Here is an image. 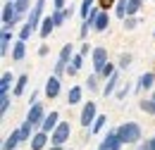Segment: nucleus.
Masks as SVG:
<instances>
[{
	"mask_svg": "<svg viewBox=\"0 0 155 150\" xmlns=\"http://www.w3.org/2000/svg\"><path fill=\"white\" fill-rule=\"evenodd\" d=\"M21 15L19 10H17V2L15 0H5V5H2V29H15L17 24L21 21Z\"/></svg>",
	"mask_w": 155,
	"mask_h": 150,
	"instance_id": "nucleus-1",
	"label": "nucleus"
},
{
	"mask_svg": "<svg viewBox=\"0 0 155 150\" xmlns=\"http://www.w3.org/2000/svg\"><path fill=\"white\" fill-rule=\"evenodd\" d=\"M117 133L122 138V143H138L141 141V126L136 122H124L122 126H117Z\"/></svg>",
	"mask_w": 155,
	"mask_h": 150,
	"instance_id": "nucleus-2",
	"label": "nucleus"
},
{
	"mask_svg": "<svg viewBox=\"0 0 155 150\" xmlns=\"http://www.w3.org/2000/svg\"><path fill=\"white\" fill-rule=\"evenodd\" d=\"M72 57H74V45H72V43H64V45H62V50H60L58 64H55V76L67 74V67L72 64Z\"/></svg>",
	"mask_w": 155,
	"mask_h": 150,
	"instance_id": "nucleus-3",
	"label": "nucleus"
},
{
	"mask_svg": "<svg viewBox=\"0 0 155 150\" xmlns=\"http://www.w3.org/2000/svg\"><path fill=\"white\" fill-rule=\"evenodd\" d=\"M69 136H72V126L67 122H60L53 129V133H50V141H53V145H64L69 141Z\"/></svg>",
	"mask_w": 155,
	"mask_h": 150,
	"instance_id": "nucleus-4",
	"label": "nucleus"
},
{
	"mask_svg": "<svg viewBox=\"0 0 155 150\" xmlns=\"http://www.w3.org/2000/svg\"><path fill=\"white\" fill-rule=\"evenodd\" d=\"M122 145H124V143H122V138H119L117 129H110V131L103 136V141H100V148H98V150H119Z\"/></svg>",
	"mask_w": 155,
	"mask_h": 150,
	"instance_id": "nucleus-5",
	"label": "nucleus"
},
{
	"mask_svg": "<svg viewBox=\"0 0 155 150\" xmlns=\"http://www.w3.org/2000/svg\"><path fill=\"white\" fill-rule=\"evenodd\" d=\"M96 117H98V112H96V103H91V100H88V103L84 105V110H81V126H84V129L93 126Z\"/></svg>",
	"mask_w": 155,
	"mask_h": 150,
	"instance_id": "nucleus-6",
	"label": "nucleus"
},
{
	"mask_svg": "<svg viewBox=\"0 0 155 150\" xmlns=\"http://www.w3.org/2000/svg\"><path fill=\"white\" fill-rule=\"evenodd\" d=\"M91 60H93V72H98V74H100V69L107 64V48H103V45L93 48V53H91Z\"/></svg>",
	"mask_w": 155,
	"mask_h": 150,
	"instance_id": "nucleus-7",
	"label": "nucleus"
},
{
	"mask_svg": "<svg viewBox=\"0 0 155 150\" xmlns=\"http://www.w3.org/2000/svg\"><path fill=\"white\" fill-rule=\"evenodd\" d=\"M26 119H29L34 126H41V124H43V119H45V110H43V105H41V103H34V105L29 107Z\"/></svg>",
	"mask_w": 155,
	"mask_h": 150,
	"instance_id": "nucleus-8",
	"label": "nucleus"
},
{
	"mask_svg": "<svg viewBox=\"0 0 155 150\" xmlns=\"http://www.w3.org/2000/svg\"><path fill=\"white\" fill-rule=\"evenodd\" d=\"M43 10H45V0H36L34 10L29 12V24H31L34 29H38V24L43 21Z\"/></svg>",
	"mask_w": 155,
	"mask_h": 150,
	"instance_id": "nucleus-9",
	"label": "nucleus"
},
{
	"mask_svg": "<svg viewBox=\"0 0 155 150\" xmlns=\"http://www.w3.org/2000/svg\"><path fill=\"white\" fill-rule=\"evenodd\" d=\"M45 95H48V100H53V98L60 95V76H50L45 81Z\"/></svg>",
	"mask_w": 155,
	"mask_h": 150,
	"instance_id": "nucleus-10",
	"label": "nucleus"
},
{
	"mask_svg": "<svg viewBox=\"0 0 155 150\" xmlns=\"http://www.w3.org/2000/svg\"><path fill=\"white\" fill-rule=\"evenodd\" d=\"M48 136H50V133L43 131V129L36 131L34 136H31V150H43V148H45V143H48Z\"/></svg>",
	"mask_w": 155,
	"mask_h": 150,
	"instance_id": "nucleus-11",
	"label": "nucleus"
},
{
	"mask_svg": "<svg viewBox=\"0 0 155 150\" xmlns=\"http://www.w3.org/2000/svg\"><path fill=\"white\" fill-rule=\"evenodd\" d=\"M60 124V114L58 112H50V114H45V119H43V124H41V129L43 131H48V133H53V129Z\"/></svg>",
	"mask_w": 155,
	"mask_h": 150,
	"instance_id": "nucleus-12",
	"label": "nucleus"
},
{
	"mask_svg": "<svg viewBox=\"0 0 155 150\" xmlns=\"http://www.w3.org/2000/svg\"><path fill=\"white\" fill-rule=\"evenodd\" d=\"M21 143V133H19V129H15V131L10 133L7 138H5V143H2V150H15L17 145Z\"/></svg>",
	"mask_w": 155,
	"mask_h": 150,
	"instance_id": "nucleus-13",
	"label": "nucleus"
},
{
	"mask_svg": "<svg viewBox=\"0 0 155 150\" xmlns=\"http://www.w3.org/2000/svg\"><path fill=\"white\" fill-rule=\"evenodd\" d=\"M24 55H26V41L17 38V41H15V45H12V60H15V62H19V60H24Z\"/></svg>",
	"mask_w": 155,
	"mask_h": 150,
	"instance_id": "nucleus-14",
	"label": "nucleus"
},
{
	"mask_svg": "<svg viewBox=\"0 0 155 150\" xmlns=\"http://www.w3.org/2000/svg\"><path fill=\"white\" fill-rule=\"evenodd\" d=\"M81 95H84V88H81V86H72L69 93H67V105H69V107H72V105H79V103H81Z\"/></svg>",
	"mask_w": 155,
	"mask_h": 150,
	"instance_id": "nucleus-15",
	"label": "nucleus"
},
{
	"mask_svg": "<svg viewBox=\"0 0 155 150\" xmlns=\"http://www.w3.org/2000/svg\"><path fill=\"white\" fill-rule=\"evenodd\" d=\"M10 45H15V43H12V31H10V29H2V38H0V55H7Z\"/></svg>",
	"mask_w": 155,
	"mask_h": 150,
	"instance_id": "nucleus-16",
	"label": "nucleus"
},
{
	"mask_svg": "<svg viewBox=\"0 0 155 150\" xmlns=\"http://www.w3.org/2000/svg\"><path fill=\"white\" fill-rule=\"evenodd\" d=\"M84 57H86V55H81V53H74V57H72V64L67 67V74H69V76H74L79 69L84 67Z\"/></svg>",
	"mask_w": 155,
	"mask_h": 150,
	"instance_id": "nucleus-17",
	"label": "nucleus"
},
{
	"mask_svg": "<svg viewBox=\"0 0 155 150\" xmlns=\"http://www.w3.org/2000/svg\"><path fill=\"white\" fill-rule=\"evenodd\" d=\"M53 29H55V21H53V15H50V17H43V21H41V29H38L41 38H48Z\"/></svg>",
	"mask_w": 155,
	"mask_h": 150,
	"instance_id": "nucleus-18",
	"label": "nucleus"
},
{
	"mask_svg": "<svg viewBox=\"0 0 155 150\" xmlns=\"http://www.w3.org/2000/svg\"><path fill=\"white\" fill-rule=\"evenodd\" d=\"M117 83H119V72H115L112 76H107V83H105V88H103V95H105V98L112 95L115 88H117Z\"/></svg>",
	"mask_w": 155,
	"mask_h": 150,
	"instance_id": "nucleus-19",
	"label": "nucleus"
},
{
	"mask_svg": "<svg viewBox=\"0 0 155 150\" xmlns=\"http://www.w3.org/2000/svg\"><path fill=\"white\" fill-rule=\"evenodd\" d=\"M110 26V15H107V10H100V15H98V19H96V31H105Z\"/></svg>",
	"mask_w": 155,
	"mask_h": 150,
	"instance_id": "nucleus-20",
	"label": "nucleus"
},
{
	"mask_svg": "<svg viewBox=\"0 0 155 150\" xmlns=\"http://www.w3.org/2000/svg\"><path fill=\"white\" fill-rule=\"evenodd\" d=\"M26 83H29V76L21 74L19 79H17V83H15V91H12V95H15V98H19V95L26 91Z\"/></svg>",
	"mask_w": 155,
	"mask_h": 150,
	"instance_id": "nucleus-21",
	"label": "nucleus"
},
{
	"mask_svg": "<svg viewBox=\"0 0 155 150\" xmlns=\"http://www.w3.org/2000/svg\"><path fill=\"white\" fill-rule=\"evenodd\" d=\"M12 81H15L12 72H5V74H2V79H0V93H10V86H12Z\"/></svg>",
	"mask_w": 155,
	"mask_h": 150,
	"instance_id": "nucleus-22",
	"label": "nucleus"
},
{
	"mask_svg": "<svg viewBox=\"0 0 155 150\" xmlns=\"http://www.w3.org/2000/svg\"><path fill=\"white\" fill-rule=\"evenodd\" d=\"M153 83H155V74H153V72L141 74V79H138V88H150Z\"/></svg>",
	"mask_w": 155,
	"mask_h": 150,
	"instance_id": "nucleus-23",
	"label": "nucleus"
},
{
	"mask_svg": "<svg viewBox=\"0 0 155 150\" xmlns=\"http://www.w3.org/2000/svg\"><path fill=\"white\" fill-rule=\"evenodd\" d=\"M105 124H107V117H105V114H98L96 122H93V126H91V133H100L105 129Z\"/></svg>",
	"mask_w": 155,
	"mask_h": 150,
	"instance_id": "nucleus-24",
	"label": "nucleus"
},
{
	"mask_svg": "<svg viewBox=\"0 0 155 150\" xmlns=\"http://www.w3.org/2000/svg\"><path fill=\"white\" fill-rule=\"evenodd\" d=\"M31 129H34V124H31V122L26 119V122H24V124H21V126H19L21 141H31V136H34V133H31Z\"/></svg>",
	"mask_w": 155,
	"mask_h": 150,
	"instance_id": "nucleus-25",
	"label": "nucleus"
},
{
	"mask_svg": "<svg viewBox=\"0 0 155 150\" xmlns=\"http://www.w3.org/2000/svg\"><path fill=\"white\" fill-rule=\"evenodd\" d=\"M93 2H96V0H81V7H79V15H81V19L88 17V12L93 10Z\"/></svg>",
	"mask_w": 155,
	"mask_h": 150,
	"instance_id": "nucleus-26",
	"label": "nucleus"
},
{
	"mask_svg": "<svg viewBox=\"0 0 155 150\" xmlns=\"http://www.w3.org/2000/svg\"><path fill=\"white\" fill-rule=\"evenodd\" d=\"M138 107H141L146 114H155V98H150V100H141Z\"/></svg>",
	"mask_w": 155,
	"mask_h": 150,
	"instance_id": "nucleus-27",
	"label": "nucleus"
},
{
	"mask_svg": "<svg viewBox=\"0 0 155 150\" xmlns=\"http://www.w3.org/2000/svg\"><path fill=\"white\" fill-rule=\"evenodd\" d=\"M127 5H129V0H117V7H115V15L119 19L127 17Z\"/></svg>",
	"mask_w": 155,
	"mask_h": 150,
	"instance_id": "nucleus-28",
	"label": "nucleus"
},
{
	"mask_svg": "<svg viewBox=\"0 0 155 150\" xmlns=\"http://www.w3.org/2000/svg\"><path fill=\"white\" fill-rule=\"evenodd\" d=\"M141 5H143V0H129V5H127V17H129V15H136V12L141 10Z\"/></svg>",
	"mask_w": 155,
	"mask_h": 150,
	"instance_id": "nucleus-29",
	"label": "nucleus"
},
{
	"mask_svg": "<svg viewBox=\"0 0 155 150\" xmlns=\"http://www.w3.org/2000/svg\"><path fill=\"white\" fill-rule=\"evenodd\" d=\"M98 72H93V74L88 76V79H86V86H88V91H98V88H100V86H98Z\"/></svg>",
	"mask_w": 155,
	"mask_h": 150,
	"instance_id": "nucleus-30",
	"label": "nucleus"
},
{
	"mask_svg": "<svg viewBox=\"0 0 155 150\" xmlns=\"http://www.w3.org/2000/svg\"><path fill=\"white\" fill-rule=\"evenodd\" d=\"M34 31H36V29H34V26H31V24L26 21V26H21V31H19V38H21V41H29Z\"/></svg>",
	"mask_w": 155,
	"mask_h": 150,
	"instance_id": "nucleus-31",
	"label": "nucleus"
},
{
	"mask_svg": "<svg viewBox=\"0 0 155 150\" xmlns=\"http://www.w3.org/2000/svg\"><path fill=\"white\" fill-rule=\"evenodd\" d=\"M10 103H12V98H10V93H2V98H0V110H2V114L10 110Z\"/></svg>",
	"mask_w": 155,
	"mask_h": 150,
	"instance_id": "nucleus-32",
	"label": "nucleus"
},
{
	"mask_svg": "<svg viewBox=\"0 0 155 150\" xmlns=\"http://www.w3.org/2000/svg\"><path fill=\"white\" fill-rule=\"evenodd\" d=\"M129 62H131V55H129V53H122V55H119V62H117V67H119V69H127Z\"/></svg>",
	"mask_w": 155,
	"mask_h": 150,
	"instance_id": "nucleus-33",
	"label": "nucleus"
},
{
	"mask_svg": "<svg viewBox=\"0 0 155 150\" xmlns=\"http://www.w3.org/2000/svg\"><path fill=\"white\" fill-rule=\"evenodd\" d=\"M136 24H138V19H136V15H129V17H124V29H136Z\"/></svg>",
	"mask_w": 155,
	"mask_h": 150,
	"instance_id": "nucleus-34",
	"label": "nucleus"
},
{
	"mask_svg": "<svg viewBox=\"0 0 155 150\" xmlns=\"http://www.w3.org/2000/svg\"><path fill=\"white\" fill-rule=\"evenodd\" d=\"M17 2V10H19L21 15H26L29 12V5H31V0H15Z\"/></svg>",
	"mask_w": 155,
	"mask_h": 150,
	"instance_id": "nucleus-35",
	"label": "nucleus"
},
{
	"mask_svg": "<svg viewBox=\"0 0 155 150\" xmlns=\"http://www.w3.org/2000/svg\"><path fill=\"white\" fill-rule=\"evenodd\" d=\"M115 72H117V69H115V64H110V62H107V64H105V67L100 69V76H105V79H107V76H112Z\"/></svg>",
	"mask_w": 155,
	"mask_h": 150,
	"instance_id": "nucleus-36",
	"label": "nucleus"
},
{
	"mask_svg": "<svg viewBox=\"0 0 155 150\" xmlns=\"http://www.w3.org/2000/svg\"><path fill=\"white\" fill-rule=\"evenodd\" d=\"M129 93H131V86H122V88H119V93H117V98H119V100H124Z\"/></svg>",
	"mask_w": 155,
	"mask_h": 150,
	"instance_id": "nucleus-37",
	"label": "nucleus"
},
{
	"mask_svg": "<svg viewBox=\"0 0 155 150\" xmlns=\"http://www.w3.org/2000/svg\"><path fill=\"white\" fill-rule=\"evenodd\" d=\"M98 2H100V7H103V10H107V7L117 5V0H98Z\"/></svg>",
	"mask_w": 155,
	"mask_h": 150,
	"instance_id": "nucleus-38",
	"label": "nucleus"
},
{
	"mask_svg": "<svg viewBox=\"0 0 155 150\" xmlns=\"http://www.w3.org/2000/svg\"><path fill=\"white\" fill-rule=\"evenodd\" d=\"M88 53H93V50H91L88 43H84V45H81V55H88Z\"/></svg>",
	"mask_w": 155,
	"mask_h": 150,
	"instance_id": "nucleus-39",
	"label": "nucleus"
},
{
	"mask_svg": "<svg viewBox=\"0 0 155 150\" xmlns=\"http://www.w3.org/2000/svg\"><path fill=\"white\" fill-rule=\"evenodd\" d=\"M38 55H41V57L48 55V45H41V48H38Z\"/></svg>",
	"mask_w": 155,
	"mask_h": 150,
	"instance_id": "nucleus-40",
	"label": "nucleus"
},
{
	"mask_svg": "<svg viewBox=\"0 0 155 150\" xmlns=\"http://www.w3.org/2000/svg\"><path fill=\"white\" fill-rule=\"evenodd\" d=\"M138 150H153V148H150V143H141V145H138Z\"/></svg>",
	"mask_w": 155,
	"mask_h": 150,
	"instance_id": "nucleus-41",
	"label": "nucleus"
},
{
	"mask_svg": "<svg viewBox=\"0 0 155 150\" xmlns=\"http://www.w3.org/2000/svg\"><path fill=\"white\" fill-rule=\"evenodd\" d=\"M148 143H150V148L155 150V136H153V138H150V141H148Z\"/></svg>",
	"mask_w": 155,
	"mask_h": 150,
	"instance_id": "nucleus-42",
	"label": "nucleus"
},
{
	"mask_svg": "<svg viewBox=\"0 0 155 150\" xmlns=\"http://www.w3.org/2000/svg\"><path fill=\"white\" fill-rule=\"evenodd\" d=\"M50 150H62V145H53V148H50Z\"/></svg>",
	"mask_w": 155,
	"mask_h": 150,
	"instance_id": "nucleus-43",
	"label": "nucleus"
},
{
	"mask_svg": "<svg viewBox=\"0 0 155 150\" xmlns=\"http://www.w3.org/2000/svg\"><path fill=\"white\" fill-rule=\"evenodd\" d=\"M153 38H155V31H153Z\"/></svg>",
	"mask_w": 155,
	"mask_h": 150,
	"instance_id": "nucleus-44",
	"label": "nucleus"
},
{
	"mask_svg": "<svg viewBox=\"0 0 155 150\" xmlns=\"http://www.w3.org/2000/svg\"><path fill=\"white\" fill-rule=\"evenodd\" d=\"M153 98H155V93H153Z\"/></svg>",
	"mask_w": 155,
	"mask_h": 150,
	"instance_id": "nucleus-45",
	"label": "nucleus"
}]
</instances>
